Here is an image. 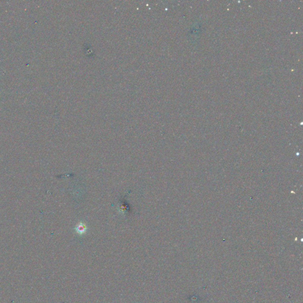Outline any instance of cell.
I'll use <instances>...</instances> for the list:
<instances>
[{
    "label": "cell",
    "mask_w": 303,
    "mask_h": 303,
    "mask_svg": "<svg viewBox=\"0 0 303 303\" xmlns=\"http://www.w3.org/2000/svg\"><path fill=\"white\" fill-rule=\"evenodd\" d=\"M76 232L78 234L80 235H82L83 234H84L86 231V226L83 223H79V225H77L76 229H75Z\"/></svg>",
    "instance_id": "cell-1"
}]
</instances>
